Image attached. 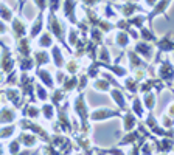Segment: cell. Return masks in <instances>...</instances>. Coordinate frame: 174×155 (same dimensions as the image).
<instances>
[{
    "label": "cell",
    "instance_id": "obj_2",
    "mask_svg": "<svg viewBox=\"0 0 174 155\" xmlns=\"http://www.w3.org/2000/svg\"><path fill=\"white\" fill-rule=\"evenodd\" d=\"M51 41H50V37H48V34L47 36H44V39H42V45H48Z\"/></svg>",
    "mask_w": 174,
    "mask_h": 155
},
{
    "label": "cell",
    "instance_id": "obj_1",
    "mask_svg": "<svg viewBox=\"0 0 174 155\" xmlns=\"http://www.w3.org/2000/svg\"><path fill=\"white\" fill-rule=\"evenodd\" d=\"M0 13H2V16H3L5 19H11V14L8 13V8H5V6H2V10H0Z\"/></svg>",
    "mask_w": 174,
    "mask_h": 155
},
{
    "label": "cell",
    "instance_id": "obj_3",
    "mask_svg": "<svg viewBox=\"0 0 174 155\" xmlns=\"http://www.w3.org/2000/svg\"><path fill=\"white\" fill-rule=\"evenodd\" d=\"M3 31H5V27H3L2 24H0V33H3Z\"/></svg>",
    "mask_w": 174,
    "mask_h": 155
}]
</instances>
